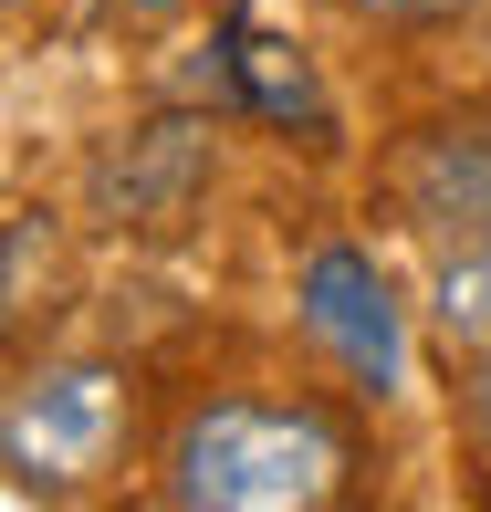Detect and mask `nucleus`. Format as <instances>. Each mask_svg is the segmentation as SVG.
Masks as SVG:
<instances>
[{
  "mask_svg": "<svg viewBox=\"0 0 491 512\" xmlns=\"http://www.w3.org/2000/svg\"><path fill=\"white\" fill-rule=\"evenodd\" d=\"M345 492V429L324 408L230 398L199 408L168 450V502L189 512H314Z\"/></svg>",
  "mask_w": 491,
  "mask_h": 512,
  "instance_id": "1",
  "label": "nucleus"
},
{
  "mask_svg": "<svg viewBox=\"0 0 491 512\" xmlns=\"http://www.w3.org/2000/svg\"><path fill=\"white\" fill-rule=\"evenodd\" d=\"M471 418H481V439H491V345H481V377H471Z\"/></svg>",
  "mask_w": 491,
  "mask_h": 512,
  "instance_id": "9",
  "label": "nucleus"
},
{
  "mask_svg": "<svg viewBox=\"0 0 491 512\" xmlns=\"http://www.w3.org/2000/svg\"><path fill=\"white\" fill-rule=\"evenodd\" d=\"M439 335L450 345H491V241L439 262Z\"/></svg>",
  "mask_w": 491,
  "mask_h": 512,
  "instance_id": "7",
  "label": "nucleus"
},
{
  "mask_svg": "<svg viewBox=\"0 0 491 512\" xmlns=\"http://www.w3.org/2000/svg\"><path fill=\"white\" fill-rule=\"evenodd\" d=\"M115 439H126V377H115V366H95V356L21 377L11 418H0L11 492H84V481L115 460Z\"/></svg>",
  "mask_w": 491,
  "mask_h": 512,
  "instance_id": "2",
  "label": "nucleus"
},
{
  "mask_svg": "<svg viewBox=\"0 0 491 512\" xmlns=\"http://www.w3.org/2000/svg\"><path fill=\"white\" fill-rule=\"evenodd\" d=\"M293 304H303V335H314L324 356H335L345 377L366 387V398H387V387H397L408 345H397V293H387L377 251H356V241H324L314 262H303Z\"/></svg>",
  "mask_w": 491,
  "mask_h": 512,
  "instance_id": "3",
  "label": "nucleus"
},
{
  "mask_svg": "<svg viewBox=\"0 0 491 512\" xmlns=\"http://www.w3.org/2000/svg\"><path fill=\"white\" fill-rule=\"evenodd\" d=\"M230 74H241V95L262 105V115L324 126V95H314V74H303V53H293V42H262V32H241V42H230Z\"/></svg>",
  "mask_w": 491,
  "mask_h": 512,
  "instance_id": "6",
  "label": "nucleus"
},
{
  "mask_svg": "<svg viewBox=\"0 0 491 512\" xmlns=\"http://www.w3.org/2000/svg\"><path fill=\"white\" fill-rule=\"evenodd\" d=\"M199 168H209V147L189 126H147V136H126V147H105V168H95V189L126 209L136 230H168L178 209H189L199 189Z\"/></svg>",
  "mask_w": 491,
  "mask_h": 512,
  "instance_id": "5",
  "label": "nucleus"
},
{
  "mask_svg": "<svg viewBox=\"0 0 491 512\" xmlns=\"http://www.w3.org/2000/svg\"><path fill=\"white\" fill-rule=\"evenodd\" d=\"M397 199H408V220L429 230V241H450V251L491 241V126H439V136H418Z\"/></svg>",
  "mask_w": 491,
  "mask_h": 512,
  "instance_id": "4",
  "label": "nucleus"
},
{
  "mask_svg": "<svg viewBox=\"0 0 491 512\" xmlns=\"http://www.w3.org/2000/svg\"><path fill=\"white\" fill-rule=\"evenodd\" d=\"M356 11H377V21H450V11H481V0H356Z\"/></svg>",
  "mask_w": 491,
  "mask_h": 512,
  "instance_id": "8",
  "label": "nucleus"
}]
</instances>
